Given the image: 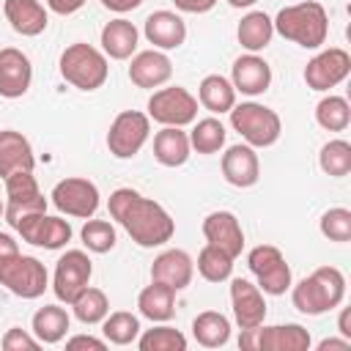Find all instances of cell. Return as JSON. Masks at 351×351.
I'll return each mask as SVG.
<instances>
[{
	"label": "cell",
	"mask_w": 351,
	"mask_h": 351,
	"mask_svg": "<svg viewBox=\"0 0 351 351\" xmlns=\"http://www.w3.org/2000/svg\"><path fill=\"white\" fill-rule=\"evenodd\" d=\"M107 206H110V217L140 247H162L176 233V222L167 214V208L162 203L140 195L132 186H118L110 195Z\"/></svg>",
	"instance_id": "6da1fadb"
},
{
	"label": "cell",
	"mask_w": 351,
	"mask_h": 351,
	"mask_svg": "<svg viewBox=\"0 0 351 351\" xmlns=\"http://www.w3.org/2000/svg\"><path fill=\"white\" fill-rule=\"evenodd\" d=\"M52 206L58 208V211H63V214H69V217H80V219H88V217H93L96 214V208H99V186L93 184V181H88V178H63V181H58L55 184V189H52Z\"/></svg>",
	"instance_id": "8fae6325"
},
{
	"label": "cell",
	"mask_w": 351,
	"mask_h": 351,
	"mask_svg": "<svg viewBox=\"0 0 351 351\" xmlns=\"http://www.w3.org/2000/svg\"><path fill=\"white\" fill-rule=\"evenodd\" d=\"M233 255H228L225 250L214 247V244H206L200 252H197V271L203 280L208 282H225L230 280L233 274Z\"/></svg>",
	"instance_id": "d6a6232c"
},
{
	"label": "cell",
	"mask_w": 351,
	"mask_h": 351,
	"mask_svg": "<svg viewBox=\"0 0 351 351\" xmlns=\"http://www.w3.org/2000/svg\"><path fill=\"white\" fill-rule=\"evenodd\" d=\"M145 38L154 44V49H178L186 41V25L176 11H154L145 19L143 27Z\"/></svg>",
	"instance_id": "ffe728a7"
},
{
	"label": "cell",
	"mask_w": 351,
	"mask_h": 351,
	"mask_svg": "<svg viewBox=\"0 0 351 351\" xmlns=\"http://www.w3.org/2000/svg\"><path fill=\"white\" fill-rule=\"evenodd\" d=\"M3 211H5V203H3V200H0V217H3Z\"/></svg>",
	"instance_id": "db71d44e"
},
{
	"label": "cell",
	"mask_w": 351,
	"mask_h": 351,
	"mask_svg": "<svg viewBox=\"0 0 351 351\" xmlns=\"http://www.w3.org/2000/svg\"><path fill=\"white\" fill-rule=\"evenodd\" d=\"M137 348L140 351H186V337H184V332H178L176 326H167L162 321V326L145 329L137 337Z\"/></svg>",
	"instance_id": "8d00e7d4"
},
{
	"label": "cell",
	"mask_w": 351,
	"mask_h": 351,
	"mask_svg": "<svg viewBox=\"0 0 351 351\" xmlns=\"http://www.w3.org/2000/svg\"><path fill=\"white\" fill-rule=\"evenodd\" d=\"M225 137H228V132H225L222 121H217V118H200L192 126V132H189V145L197 154H217L225 145Z\"/></svg>",
	"instance_id": "e575fe53"
},
{
	"label": "cell",
	"mask_w": 351,
	"mask_h": 351,
	"mask_svg": "<svg viewBox=\"0 0 351 351\" xmlns=\"http://www.w3.org/2000/svg\"><path fill=\"white\" fill-rule=\"evenodd\" d=\"M5 181V197L8 200H25V197H33L38 195V181L33 176V170H22V173H11Z\"/></svg>",
	"instance_id": "b9f144b4"
},
{
	"label": "cell",
	"mask_w": 351,
	"mask_h": 351,
	"mask_svg": "<svg viewBox=\"0 0 351 351\" xmlns=\"http://www.w3.org/2000/svg\"><path fill=\"white\" fill-rule=\"evenodd\" d=\"M271 22H274V33H280L282 38H288L304 49H318L329 36V16L318 0L285 5L277 11V16Z\"/></svg>",
	"instance_id": "7a4b0ae2"
},
{
	"label": "cell",
	"mask_w": 351,
	"mask_h": 351,
	"mask_svg": "<svg viewBox=\"0 0 351 351\" xmlns=\"http://www.w3.org/2000/svg\"><path fill=\"white\" fill-rule=\"evenodd\" d=\"M33 167H36V156L30 140L22 132L0 129V176L8 178L11 173H22Z\"/></svg>",
	"instance_id": "7402d4cb"
},
{
	"label": "cell",
	"mask_w": 351,
	"mask_h": 351,
	"mask_svg": "<svg viewBox=\"0 0 351 351\" xmlns=\"http://www.w3.org/2000/svg\"><path fill=\"white\" fill-rule=\"evenodd\" d=\"M0 346H3V351H36L41 343H38V337H36V335H27L25 329L11 326V329L3 335Z\"/></svg>",
	"instance_id": "7bdbcfd3"
},
{
	"label": "cell",
	"mask_w": 351,
	"mask_h": 351,
	"mask_svg": "<svg viewBox=\"0 0 351 351\" xmlns=\"http://www.w3.org/2000/svg\"><path fill=\"white\" fill-rule=\"evenodd\" d=\"M189 134L181 126H165L154 134V156L165 167H181L189 159Z\"/></svg>",
	"instance_id": "484cf974"
},
{
	"label": "cell",
	"mask_w": 351,
	"mask_h": 351,
	"mask_svg": "<svg viewBox=\"0 0 351 351\" xmlns=\"http://www.w3.org/2000/svg\"><path fill=\"white\" fill-rule=\"evenodd\" d=\"M318 165L332 178L348 176L351 173V143L348 140H329L318 154Z\"/></svg>",
	"instance_id": "74e56055"
},
{
	"label": "cell",
	"mask_w": 351,
	"mask_h": 351,
	"mask_svg": "<svg viewBox=\"0 0 351 351\" xmlns=\"http://www.w3.org/2000/svg\"><path fill=\"white\" fill-rule=\"evenodd\" d=\"M239 346H241V348H258V326H255V329H241Z\"/></svg>",
	"instance_id": "f907efd6"
},
{
	"label": "cell",
	"mask_w": 351,
	"mask_h": 351,
	"mask_svg": "<svg viewBox=\"0 0 351 351\" xmlns=\"http://www.w3.org/2000/svg\"><path fill=\"white\" fill-rule=\"evenodd\" d=\"M250 271L258 277V288L269 296H282L291 288V266L274 244H258L247 255Z\"/></svg>",
	"instance_id": "ba28073f"
},
{
	"label": "cell",
	"mask_w": 351,
	"mask_h": 351,
	"mask_svg": "<svg viewBox=\"0 0 351 351\" xmlns=\"http://www.w3.org/2000/svg\"><path fill=\"white\" fill-rule=\"evenodd\" d=\"M351 74V55L343 47L321 49L307 66H304V82L313 90H329L340 85Z\"/></svg>",
	"instance_id": "7c38bea8"
},
{
	"label": "cell",
	"mask_w": 351,
	"mask_h": 351,
	"mask_svg": "<svg viewBox=\"0 0 351 351\" xmlns=\"http://www.w3.org/2000/svg\"><path fill=\"white\" fill-rule=\"evenodd\" d=\"M80 236H82L85 250H90V252H96V255L110 252V250L115 247V241H118V233H115L112 222H107V219H88V222L82 225Z\"/></svg>",
	"instance_id": "ab89813d"
},
{
	"label": "cell",
	"mask_w": 351,
	"mask_h": 351,
	"mask_svg": "<svg viewBox=\"0 0 351 351\" xmlns=\"http://www.w3.org/2000/svg\"><path fill=\"white\" fill-rule=\"evenodd\" d=\"M66 348L69 351H77V348H93V351H104L107 348V340H99L93 335H74L66 340Z\"/></svg>",
	"instance_id": "ee69618b"
},
{
	"label": "cell",
	"mask_w": 351,
	"mask_h": 351,
	"mask_svg": "<svg viewBox=\"0 0 351 351\" xmlns=\"http://www.w3.org/2000/svg\"><path fill=\"white\" fill-rule=\"evenodd\" d=\"M93 266L90 258L82 250H66V255L58 258L55 263V277H52V291L58 296V302L71 304L90 282Z\"/></svg>",
	"instance_id": "30bf717a"
},
{
	"label": "cell",
	"mask_w": 351,
	"mask_h": 351,
	"mask_svg": "<svg viewBox=\"0 0 351 351\" xmlns=\"http://www.w3.org/2000/svg\"><path fill=\"white\" fill-rule=\"evenodd\" d=\"M82 5H85V0H47V8L60 14V16H69V14L80 11Z\"/></svg>",
	"instance_id": "bcb514c9"
},
{
	"label": "cell",
	"mask_w": 351,
	"mask_h": 351,
	"mask_svg": "<svg viewBox=\"0 0 351 351\" xmlns=\"http://www.w3.org/2000/svg\"><path fill=\"white\" fill-rule=\"evenodd\" d=\"M173 3H176V8L184 11V14H206V11H211L219 0H173Z\"/></svg>",
	"instance_id": "f6af8a7d"
},
{
	"label": "cell",
	"mask_w": 351,
	"mask_h": 351,
	"mask_svg": "<svg viewBox=\"0 0 351 351\" xmlns=\"http://www.w3.org/2000/svg\"><path fill=\"white\" fill-rule=\"evenodd\" d=\"M137 41H140V33L137 27L118 16V19H110L104 27H101V52L112 60H126L134 55L137 49Z\"/></svg>",
	"instance_id": "d4e9b609"
},
{
	"label": "cell",
	"mask_w": 351,
	"mask_h": 351,
	"mask_svg": "<svg viewBox=\"0 0 351 351\" xmlns=\"http://www.w3.org/2000/svg\"><path fill=\"white\" fill-rule=\"evenodd\" d=\"M315 121L326 132H346L351 123V107L343 96H324L315 104Z\"/></svg>",
	"instance_id": "836d02e7"
},
{
	"label": "cell",
	"mask_w": 351,
	"mask_h": 351,
	"mask_svg": "<svg viewBox=\"0 0 351 351\" xmlns=\"http://www.w3.org/2000/svg\"><path fill=\"white\" fill-rule=\"evenodd\" d=\"M137 307H140V315L148 318V321H154V324L170 321L176 315V291L151 280V285H145L140 291Z\"/></svg>",
	"instance_id": "4316f807"
},
{
	"label": "cell",
	"mask_w": 351,
	"mask_h": 351,
	"mask_svg": "<svg viewBox=\"0 0 351 351\" xmlns=\"http://www.w3.org/2000/svg\"><path fill=\"white\" fill-rule=\"evenodd\" d=\"M0 285L19 299H38L49 288V274L38 258L19 252L0 263Z\"/></svg>",
	"instance_id": "8992f818"
},
{
	"label": "cell",
	"mask_w": 351,
	"mask_h": 351,
	"mask_svg": "<svg viewBox=\"0 0 351 351\" xmlns=\"http://www.w3.org/2000/svg\"><path fill=\"white\" fill-rule=\"evenodd\" d=\"M101 332H104V340L112 343V346H129L140 337V318L129 310H115V313H107L104 321H101Z\"/></svg>",
	"instance_id": "1f68e13d"
},
{
	"label": "cell",
	"mask_w": 351,
	"mask_h": 351,
	"mask_svg": "<svg viewBox=\"0 0 351 351\" xmlns=\"http://www.w3.org/2000/svg\"><path fill=\"white\" fill-rule=\"evenodd\" d=\"M230 126L244 137L247 145L252 148H269L280 140L282 121L280 115L258 101H241L230 107Z\"/></svg>",
	"instance_id": "5b68a950"
},
{
	"label": "cell",
	"mask_w": 351,
	"mask_h": 351,
	"mask_svg": "<svg viewBox=\"0 0 351 351\" xmlns=\"http://www.w3.org/2000/svg\"><path fill=\"white\" fill-rule=\"evenodd\" d=\"M310 343V332L302 324L258 326V351H307Z\"/></svg>",
	"instance_id": "603a6c76"
},
{
	"label": "cell",
	"mask_w": 351,
	"mask_h": 351,
	"mask_svg": "<svg viewBox=\"0 0 351 351\" xmlns=\"http://www.w3.org/2000/svg\"><path fill=\"white\" fill-rule=\"evenodd\" d=\"M3 11H5V19L11 22V27L19 36H27V38L41 36L49 25L47 8L38 0H5Z\"/></svg>",
	"instance_id": "cb8c5ba5"
},
{
	"label": "cell",
	"mask_w": 351,
	"mask_h": 351,
	"mask_svg": "<svg viewBox=\"0 0 351 351\" xmlns=\"http://www.w3.org/2000/svg\"><path fill=\"white\" fill-rule=\"evenodd\" d=\"M107 55L85 41H77L60 55V77L80 90H99L107 82Z\"/></svg>",
	"instance_id": "277c9868"
},
{
	"label": "cell",
	"mask_w": 351,
	"mask_h": 351,
	"mask_svg": "<svg viewBox=\"0 0 351 351\" xmlns=\"http://www.w3.org/2000/svg\"><path fill=\"white\" fill-rule=\"evenodd\" d=\"M203 236L208 244L225 250L233 258H239L244 250V230L233 211H211L203 219Z\"/></svg>",
	"instance_id": "d6986e66"
},
{
	"label": "cell",
	"mask_w": 351,
	"mask_h": 351,
	"mask_svg": "<svg viewBox=\"0 0 351 351\" xmlns=\"http://www.w3.org/2000/svg\"><path fill=\"white\" fill-rule=\"evenodd\" d=\"M173 77V63L162 49H143L129 63V80L137 88H162Z\"/></svg>",
	"instance_id": "e0dca14e"
},
{
	"label": "cell",
	"mask_w": 351,
	"mask_h": 351,
	"mask_svg": "<svg viewBox=\"0 0 351 351\" xmlns=\"http://www.w3.org/2000/svg\"><path fill=\"white\" fill-rule=\"evenodd\" d=\"M230 85L236 88V93L261 96V93H266L269 85H271V66H269L261 55L247 52V55H241V58L233 60Z\"/></svg>",
	"instance_id": "9a60e30c"
},
{
	"label": "cell",
	"mask_w": 351,
	"mask_h": 351,
	"mask_svg": "<svg viewBox=\"0 0 351 351\" xmlns=\"http://www.w3.org/2000/svg\"><path fill=\"white\" fill-rule=\"evenodd\" d=\"M329 348L348 351V348H351V340H348V337H343V340H337V337H326V340H321V343H318V351H329Z\"/></svg>",
	"instance_id": "681fc988"
},
{
	"label": "cell",
	"mask_w": 351,
	"mask_h": 351,
	"mask_svg": "<svg viewBox=\"0 0 351 351\" xmlns=\"http://www.w3.org/2000/svg\"><path fill=\"white\" fill-rule=\"evenodd\" d=\"M101 5L107 11H115V14H126V11H134L143 5V0H101Z\"/></svg>",
	"instance_id": "c3c4849f"
},
{
	"label": "cell",
	"mask_w": 351,
	"mask_h": 351,
	"mask_svg": "<svg viewBox=\"0 0 351 351\" xmlns=\"http://www.w3.org/2000/svg\"><path fill=\"white\" fill-rule=\"evenodd\" d=\"M230 304H233V318L241 329H255L266 318L263 291L244 277L230 280Z\"/></svg>",
	"instance_id": "4fadbf2b"
},
{
	"label": "cell",
	"mask_w": 351,
	"mask_h": 351,
	"mask_svg": "<svg viewBox=\"0 0 351 351\" xmlns=\"http://www.w3.org/2000/svg\"><path fill=\"white\" fill-rule=\"evenodd\" d=\"M14 255H19V244L14 241L11 233H0V263L14 258Z\"/></svg>",
	"instance_id": "7dc6e473"
},
{
	"label": "cell",
	"mask_w": 351,
	"mask_h": 351,
	"mask_svg": "<svg viewBox=\"0 0 351 351\" xmlns=\"http://www.w3.org/2000/svg\"><path fill=\"white\" fill-rule=\"evenodd\" d=\"M19 236L27 241V244H36V247H44V250H60L71 241V225L60 217H49V214H41L36 219H30Z\"/></svg>",
	"instance_id": "44dd1931"
},
{
	"label": "cell",
	"mask_w": 351,
	"mask_h": 351,
	"mask_svg": "<svg viewBox=\"0 0 351 351\" xmlns=\"http://www.w3.org/2000/svg\"><path fill=\"white\" fill-rule=\"evenodd\" d=\"M192 274H195V261L184 250H165L151 263V280L173 291H184L192 282Z\"/></svg>",
	"instance_id": "2e32d148"
},
{
	"label": "cell",
	"mask_w": 351,
	"mask_h": 351,
	"mask_svg": "<svg viewBox=\"0 0 351 351\" xmlns=\"http://www.w3.org/2000/svg\"><path fill=\"white\" fill-rule=\"evenodd\" d=\"M348 321H351V313H348V307L340 313V318H337V329H340V335L343 337H348L351 340V326H348Z\"/></svg>",
	"instance_id": "816d5d0a"
},
{
	"label": "cell",
	"mask_w": 351,
	"mask_h": 351,
	"mask_svg": "<svg viewBox=\"0 0 351 351\" xmlns=\"http://www.w3.org/2000/svg\"><path fill=\"white\" fill-rule=\"evenodd\" d=\"M192 335L203 348H219L230 340V321L217 310H203L192 321Z\"/></svg>",
	"instance_id": "4dcf8cb0"
},
{
	"label": "cell",
	"mask_w": 351,
	"mask_h": 351,
	"mask_svg": "<svg viewBox=\"0 0 351 351\" xmlns=\"http://www.w3.org/2000/svg\"><path fill=\"white\" fill-rule=\"evenodd\" d=\"M148 134H151V118L140 110H123L110 123L107 148L115 159H132L145 145Z\"/></svg>",
	"instance_id": "52a82bcc"
},
{
	"label": "cell",
	"mask_w": 351,
	"mask_h": 351,
	"mask_svg": "<svg viewBox=\"0 0 351 351\" xmlns=\"http://www.w3.org/2000/svg\"><path fill=\"white\" fill-rule=\"evenodd\" d=\"M197 101H200L208 112H214V115L230 112V107L236 104V88L230 85L228 77H222V74H208V77L200 80Z\"/></svg>",
	"instance_id": "f546056e"
},
{
	"label": "cell",
	"mask_w": 351,
	"mask_h": 351,
	"mask_svg": "<svg viewBox=\"0 0 351 351\" xmlns=\"http://www.w3.org/2000/svg\"><path fill=\"white\" fill-rule=\"evenodd\" d=\"M233 8H250V5H255L258 0H228Z\"/></svg>",
	"instance_id": "f5cc1de1"
},
{
	"label": "cell",
	"mask_w": 351,
	"mask_h": 351,
	"mask_svg": "<svg viewBox=\"0 0 351 351\" xmlns=\"http://www.w3.org/2000/svg\"><path fill=\"white\" fill-rule=\"evenodd\" d=\"M236 36H239V44L247 52H261V49H266L271 44L274 22L263 11H250L247 16H241V22L236 27Z\"/></svg>",
	"instance_id": "f1b7e54d"
},
{
	"label": "cell",
	"mask_w": 351,
	"mask_h": 351,
	"mask_svg": "<svg viewBox=\"0 0 351 351\" xmlns=\"http://www.w3.org/2000/svg\"><path fill=\"white\" fill-rule=\"evenodd\" d=\"M41 214H47V197L38 192V195H33V197H25V200H8L5 203V211H3V217H5V222L19 233L30 219H36V217H41Z\"/></svg>",
	"instance_id": "f35d334b"
},
{
	"label": "cell",
	"mask_w": 351,
	"mask_h": 351,
	"mask_svg": "<svg viewBox=\"0 0 351 351\" xmlns=\"http://www.w3.org/2000/svg\"><path fill=\"white\" fill-rule=\"evenodd\" d=\"M71 310L77 315V321L82 324H101L104 315L110 313V299L101 288H85L74 302H71Z\"/></svg>",
	"instance_id": "d590c367"
},
{
	"label": "cell",
	"mask_w": 351,
	"mask_h": 351,
	"mask_svg": "<svg viewBox=\"0 0 351 351\" xmlns=\"http://www.w3.org/2000/svg\"><path fill=\"white\" fill-rule=\"evenodd\" d=\"M346 299V277L335 266H318L310 277L299 280L291 291V302L304 315H324L340 307Z\"/></svg>",
	"instance_id": "3957f363"
},
{
	"label": "cell",
	"mask_w": 351,
	"mask_h": 351,
	"mask_svg": "<svg viewBox=\"0 0 351 351\" xmlns=\"http://www.w3.org/2000/svg\"><path fill=\"white\" fill-rule=\"evenodd\" d=\"M69 324H71V318H69V313H66L63 307H58V304H44V307H38V310L33 313L30 329H33V335L38 337V343L55 346V343H60V340L66 337Z\"/></svg>",
	"instance_id": "83f0119b"
},
{
	"label": "cell",
	"mask_w": 351,
	"mask_h": 351,
	"mask_svg": "<svg viewBox=\"0 0 351 351\" xmlns=\"http://www.w3.org/2000/svg\"><path fill=\"white\" fill-rule=\"evenodd\" d=\"M30 82H33L30 58L16 47L0 49V96L3 99H19L27 93Z\"/></svg>",
	"instance_id": "5bb4252c"
},
{
	"label": "cell",
	"mask_w": 351,
	"mask_h": 351,
	"mask_svg": "<svg viewBox=\"0 0 351 351\" xmlns=\"http://www.w3.org/2000/svg\"><path fill=\"white\" fill-rule=\"evenodd\" d=\"M145 115L154 118L162 126H189L197 118V99L181 85L159 88L148 99V112Z\"/></svg>",
	"instance_id": "9c48e42d"
},
{
	"label": "cell",
	"mask_w": 351,
	"mask_h": 351,
	"mask_svg": "<svg viewBox=\"0 0 351 351\" xmlns=\"http://www.w3.org/2000/svg\"><path fill=\"white\" fill-rule=\"evenodd\" d=\"M321 233L329 239V241H337V244H343V241H348L351 239V211L348 208H329L324 217H321Z\"/></svg>",
	"instance_id": "60d3db41"
},
{
	"label": "cell",
	"mask_w": 351,
	"mask_h": 351,
	"mask_svg": "<svg viewBox=\"0 0 351 351\" xmlns=\"http://www.w3.org/2000/svg\"><path fill=\"white\" fill-rule=\"evenodd\" d=\"M222 176L228 184L239 186V189H247V186H255L258 178H261V162H258V154L252 145H230L225 154H222Z\"/></svg>",
	"instance_id": "ac0fdd59"
}]
</instances>
